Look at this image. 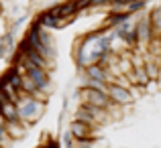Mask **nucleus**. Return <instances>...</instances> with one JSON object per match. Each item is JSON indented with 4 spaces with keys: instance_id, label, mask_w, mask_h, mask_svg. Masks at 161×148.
Segmentation results:
<instances>
[{
    "instance_id": "obj_1",
    "label": "nucleus",
    "mask_w": 161,
    "mask_h": 148,
    "mask_svg": "<svg viewBox=\"0 0 161 148\" xmlns=\"http://www.w3.org/2000/svg\"><path fill=\"white\" fill-rule=\"evenodd\" d=\"M16 105H19L20 124H33V122H37V120H39V116L43 114V110H45V104H43V101L33 100L31 95L25 94V91H20Z\"/></svg>"
},
{
    "instance_id": "obj_2",
    "label": "nucleus",
    "mask_w": 161,
    "mask_h": 148,
    "mask_svg": "<svg viewBox=\"0 0 161 148\" xmlns=\"http://www.w3.org/2000/svg\"><path fill=\"white\" fill-rule=\"evenodd\" d=\"M80 98H82V104L94 105V108L100 110H112V101H110L108 91H100V89H92V87H80Z\"/></svg>"
},
{
    "instance_id": "obj_3",
    "label": "nucleus",
    "mask_w": 161,
    "mask_h": 148,
    "mask_svg": "<svg viewBox=\"0 0 161 148\" xmlns=\"http://www.w3.org/2000/svg\"><path fill=\"white\" fill-rule=\"evenodd\" d=\"M47 10L51 12L55 18H59V20H71L80 12V8H78V0H65V2L53 4V6L47 8Z\"/></svg>"
},
{
    "instance_id": "obj_4",
    "label": "nucleus",
    "mask_w": 161,
    "mask_h": 148,
    "mask_svg": "<svg viewBox=\"0 0 161 148\" xmlns=\"http://www.w3.org/2000/svg\"><path fill=\"white\" fill-rule=\"evenodd\" d=\"M108 95H110V101L114 105H129L133 101V91L126 85H120L116 81L108 85Z\"/></svg>"
},
{
    "instance_id": "obj_5",
    "label": "nucleus",
    "mask_w": 161,
    "mask_h": 148,
    "mask_svg": "<svg viewBox=\"0 0 161 148\" xmlns=\"http://www.w3.org/2000/svg\"><path fill=\"white\" fill-rule=\"evenodd\" d=\"M135 28H137L139 45H141V47H149L151 41L155 39V35H153V27H151V20H149V14H143L141 18L135 23Z\"/></svg>"
},
{
    "instance_id": "obj_6",
    "label": "nucleus",
    "mask_w": 161,
    "mask_h": 148,
    "mask_svg": "<svg viewBox=\"0 0 161 148\" xmlns=\"http://www.w3.org/2000/svg\"><path fill=\"white\" fill-rule=\"evenodd\" d=\"M69 132L74 134L75 140H84V138H94V128L92 126H88L86 122L82 120H71L69 122Z\"/></svg>"
},
{
    "instance_id": "obj_7",
    "label": "nucleus",
    "mask_w": 161,
    "mask_h": 148,
    "mask_svg": "<svg viewBox=\"0 0 161 148\" xmlns=\"http://www.w3.org/2000/svg\"><path fill=\"white\" fill-rule=\"evenodd\" d=\"M84 73L88 75V79H94V81H102V83H106L108 81V69L106 67H102V65H98V63H94V65H90V67H86V71Z\"/></svg>"
},
{
    "instance_id": "obj_8",
    "label": "nucleus",
    "mask_w": 161,
    "mask_h": 148,
    "mask_svg": "<svg viewBox=\"0 0 161 148\" xmlns=\"http://www.w3.org/2000/svg\"><path fill=\"white\" fill-rule=\"evenodd\" d=\"M130 16H133V14H130V12H126V10H118V12H110V14H108V23H106V27L108 28H112V31H114V28H116V27H120V24H125V23H129V20H130Z\"/></svg>"
},
{
    "instance_id": "obj_9",
    "label": "nucleus",
    "mask_w": 161,
    "mask_h": 148,
    "mask_svg": "<svg viewBox=\"0 0 161 148\" xmlns=\"http://www.w3.org/2000/svg\"><path fill=\"white\" fill-rule=\"evenodd\" d=\"M0 116L4 118L6 124H14V122H20V116H19V105L16 104H4L2 110H0Z\"/></svg>"
},
{
    "instance_id": "obj_10",
    "label": "nucleus",
    "mask_w": 161,
    "mask_h": 148,
    "mask_svg": "<svg viewBox=\"0 0 161 148\" xmlns=\"http://www.w3.org/2000/svg\"><path fill=\"white\" fill-rule=\"evenodd\" d=\"M37 23H39L41 27L45 28V31H51V28H59L61 20H59V18H55V16H53L49 10H45V12H41V14L37 16Z\"/></svg>"
},
{
    "instance_id": "obj_11",
    "label": "nucleus",
    "mask_w": 161,
    "mask_h": 148,
    "mask_svg": "<svg viewBox=\"0 0 161 148\" xmlns=\"http://www.w3.org/2000/svg\"><path fill=\"white\" fill-rule=\"evenodd\" d=\"M149 20H151V27H153L155 39H161V4L149 10Z\"/></svg>"
},
{
    "instance_id": "obj_12",
    "label": "nucleus",
    "mask_w": 161,
    "mask_h": 148,
    "mask_svg": "<svg viewBox=\"0 0 161 148\" xmlns=\"http://www.w3.org/2000/svg\"><path fill=\"white\" fill-rule=\"evenodd\" d=\"M61 144H63V148H75V138H74V134L69 132V128L63 130V134H61Z\"/></svg>"
},
{
    "instance_id": "obj_13",
    "label": "nucleus",
    "mask_w": 161,
    "mask_h": 148,
    "mask_svg": "<svg viewBox=\"0 0 161 148\" xmlns=\"http://www.w3.org/2000/svg\"><path fill=\"white\" fill-rule=\"evenodd\" d=\"M145 6H147V0H133V2L126 6V12H130V14H135V12H141V10H145Z\"/></svg>"
},
{
    "instance_id": "obj_14",
    "label": "nucleus",
    "mask_w": 161,
    "mask_h": 148,
    "mask_svg": "<svg viewBox=\"0 0 161 148\" xmlns=\"http://www.w3.org/2000/svg\"><path fill=\"white\" fill-rule=\"evenodd\" d=\"M10 101H12V100H10V95H8L6 91H4V87L0 85V104L4 105V104H10ZM12 104H14V101H12Z\"/></svg>"
},
{
    "instance_id": "obj_15",
    "label": "nucleus",
    "mask_w": 161,
    "mask_h": 148,
    "mask_svg": "<svg viewBox=\"0 0 161 148\" xmlns=\"http://www.w3.org/2000/svg\"><path fill=\"white\" fill-rule=\"evenodd\" d=\"M112 0H92V8H98V6H106Z\"/></svg>"
},
{
    "instance_id": "obj_16",
    "label": "nucleus",
    "mask_w": 161,
    "mask_h": 148,
    "mask_svg": "<svg viewBox=\"0 0 161 148\" xmlns=\"http://www.w3.org/2000/svg\"><path fill=\"white\" fill-rule=\"evenodd\" d=\"M6 51H8V49H6V47H4V45H2V43H0V59H2V57H4V53H6Z\"/></svg>"
},
{
    "instance_id": "obj_17",
    "label": "nucleus",
    "mask_w": 161,
    "mask_h": 148,
    "mask_svg": "<svg viewBox=\"0 0 161 148\" xmlns=\"http://www.w3.org/2000/svg\"><path fill=\"white\" fill-rule=\"evenodd\" d=\"M0 148H4V146H2V144H0Z\"/></svg>"
}]
</instances>
